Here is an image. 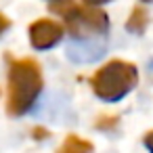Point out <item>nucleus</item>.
Masks as SVG:
<instances>
[{
	"mask_svg": "<svg viewBox=\"0 0 153 153\" xmlns=\"http://www.w3.org/2000/svg\"><path fill=\"white\" fill-rule=\"evenodd\" d=\"M9 27H11V19H9V17H4L2 13H0V34H4Z\"/></svg>",
	"mask_w": 153,
	"mask_h": 153,
	"instance_id": "1a4fd4ad",
	"label": "nucleus"
},
{
	"mask_svg": "<svg viewBox=\"0 0 153 153\" xmlns=\"http://www.w3.org/2000/svg\"><path fill=\"white\" fill-rule=\"evenodd\" d=\"M48 134H51V132H48L46 128H42V126H36V128H32V136H34L36 140H44Z\"/></svg>",
	"mask_w": 153,
	"mask_h": 153,
	"instance_id": "6e6552de",
	"label": "nucleus"
},
{
	"mask_svg": "<svg viewBox=\"0 0 153 153\" xmlns=\"http://www.w3.org/2000/svg\"><path fill=\"white\" fill-rule=\"evenodd\" d=\"M84 4H90V7H99V4H105V2H111V0H82Z\"/></svg>",
	"mask_w": 153,
	"mask_h": 153,
	"instance_id": "9b49d317",
	"label": "nucleus"
},
{
	"mask_svg": "<svg viewBox=\"0 0 153 153\" xmlns=\"http://www.w3.org/2000/svg\"><path fill=\"white\" fill-rule=\"evenodd\" d=\"M145 147H147V149L153 153V132H149V134L145 136Z\"/></svg>",
	"mask_w": 153,
	"mask_h": 153,
	"instance_id": "9d476101",
	"label": "nucleus"
},
{
	"mask_svg": "<svg viewBox=\"0 0 153 153\" xmlns=\"http://www.w3.org/2000/svg\"><path fill=\"white\" fill-rule=\"evenodd\" d=\"M53 2H57V0H53Z\"/></svg>",
	"mask_w": 153,
	"mask_h": 153,
	"instance_id": "ddd939ff",
	"label": "nucleus"
},
{
	"mask_svg": "<svg viewBox=\"0 0 153 153\" xmlns=\"http://www.w3.org/2000/svg\"><path fill=\"white\" fill-rule=\"evenodd\" d=\"M92 143L78 136V134H67L65 140L59 145V149L55 153H92Z\"/></svg>",
	"mask_w": 153,
	"mask_h": 153,
	"instance_id": "423d86ee",
	"label": "nucleus"
},
{
	"mask_svg": "<svg viewBox=\"0 0 153 153\" xmlns=\"http://www.w3.org/2000/svg\"><path fill=\"white\" fill-rule=\"evenodd\" d=\"M138 82V71L132 63L128 61H120L113 59L109 63H105L92 78H90V86L94 90V94L101 101L107 103H115L120 99H124Z\"/></svg>",
	"mask_w": 153,
	"mask_h": 153,
	"instance_id": "f03ea898",
	"label": "nucleus"
},
{
	"mask_svg": "<svg viewBox=\"0 0 153 153\" xmlns=\"http://www.w3.org/2000/svg\"><path fill=\"white\" fill-rule=\"evenodd\" d=\"M107 44L105 40H97V38H74V42L67 46V55L71 61H94L105 53Z\"/></svg>",
	"mask_w": 153,
	"mask_h": 153,
	"instance_id": "39448f33",
	"label": "nucleus"
},
{
	"mask_svg": "<svg viewBox=\"0 0 153 153\" xmlns=\"http://www.w3.org/2000/svg\"><path fill=\"white\" fill-rule=\"evenodd\" d=\"M65 19V25L69 30V34L74 38H97L103 36L109 30V17L94 7H76V4H67L65 9H57Z\"/></svg>",
	"mask_w": 153,
	"mask_h": 153,
	"instance_id": "7ed1b4c3",
	"label": "nucleus"
},
{
	"mask_svg": "<svg viewBox=\"0 0 153 153\" xmlns=\"http://www.w3.org/2000/svg\"><path fill=\"white\" fill-rule=\"evenodd\" d=\"M143 2H153V0H143Z\"/></svg>",
	"mask_w": 153,
	"mask_h": 153,
	"instance_id": "f8f14e48",
	"label": "nucleus"
},
{
	"mask_svg": "<svg viewBox=\"0 0 153 153\" xmlns=\"http://www.w3.org/2000/svg\"><path fill=\"white\" fill-rule=\"evenodd\" d=\"M44 88L42 67L36 59H15L7 76V113L13 117L25 115Z\"/></svg>",
	"mask_w": 153,
	"mask_h": 153,
	"instance_id": "f257e3e1",
	"label": "nucleus"
},
{
	"mask_svg": "<svg viewBox=\"0 0 153 153\" xmlns=\"http://www.w3.org/2000/svg\"><path fill=\"white\" fill-rule=\"evenodd\" d=\"M27 34H30V44L36 51H48V48H53L55 44L61 42L63 25L53 21V19H36L30 25Z\"/></svg>",
	"mask_w": 153,
	"mask_h": 153,
	"instance_id": "20e7f679",
	"label": "nucleus"
},
{
	"mask_svg": "<svg viewBox=\"0 0 153 153\" xmlns=\"http://www.w3.org/2000/svg\"><path fill=\"white\" fill-rule=\"evenodd\" d=\"M147 23H149L147 11L143 7H134L132 13H130V17H128V21H126V30L132 32V34H143L145 27H147Z\"/></svg>",
	"mask_w": 153,
	"mask_h": 153,
	"instance_id": "0eeeda50",
	"label": "nucleus"
}]
</instances>
